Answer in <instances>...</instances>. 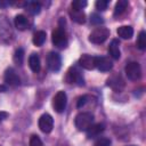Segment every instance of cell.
Listing matches in <instances>:
<instances>
[{
	"mask_svg": "<svg viewBox=\"0 0 146 146\" xmlns=\"http://www.w3.org/2000/svg\"><path fill=\"white\" fill-rule=\"evenodd\" d=\"M94 122V115L89 112H81L75 116L74 123L78 130L86 131Z\"/></svg>",
	"mask_w": 146,
	"mask_h": 146,
	"instance_id": "cell-1",
	"label": "cell"
},
{
	"mask_svg": "<svg viewBox=\"0 0 146 146\" xmlns=\"http://www.w3.org/2000/svg\"><path fill=\"white\" fill-rule=\"evenodd\" d=\"M14 35V31L9 19L5 15H0V39L9 41Z\"/></svg>",
	"mask_w": 146,
	"mask_h": 146,
	"instance_id": "cell-2",
	"label": "cell"
},
{
	"mask_svg": "<svg viewBox=\"0 0 146 146\" xmlns=\"http://www.w3.org/2000/svg\"><path fill=\"white\" fill-rule=\"evenodd\" d=\"M110 36V31L106 27H96L90 34H89V41L96 44L103 43L104 41L107 40Z\"/></svg>",
	"mask_w": 146,
	"mask_h": 146,
	"instance_id": "cell-3",
	"label": "cell"
},
{
	"mask_svg": "<svg viewBox=\"0 0 146 146\" xmlns=\"http://www.w3.org/2000/svg\"><path fill=\"white\" fill-rule=\"evenodd\" d=\"M51 41H52L54 46H56L57 48H60V49L66 48L67 47V36H66L65 31L62 27L55 30L51 35Z\"/></svg>",
	"mask_w": 146,
	"mask_h": 146,
	"instance_id": "cell-4",
	"label": "cell"
},
{
	"mask_svg": "<svg viewBox=\"0 0 146 146\" xmlns=\"http://www.w3.org/2000/svg\"><path fill=\"white\" fill-rule=\"evenodd\" d=\"M66 80L68 83H72V84H76V86H83L84 84L83 75H82L81 71L79 70V67H76V66H72L68 70Z\"/></svg>",
	"mask_w": 146,
	"mask_h": 146,
	"instance_id": "cell-5",
	"label": "cell"
},
{
	"mask_svg": "<svg viewBox=\"0 0 146 146\" xmlns=\"http://www.w3.org/2000/svg\"><path fill=\"white\" fill-rule=\"evenodd\" d=\"M125 74L128 76V79H130L131 81H137L140 79L141 76V68L140 65L137 62H130L125 65Z\"/></svg>",
	"mask_w": 146,
	"mask_h": 146,
	"instance_id": "cell-6",
	"label": "cell"
},
{
	"mask_svg": "<svg viewBox=\"0 0 146 146\" xmlns=\"http://www.w3.org/2000/svg\"><path fill=\"white\" fill-rule=\"evenodd\" d=\"M66 103H67V97H66V94L64 91H58L54 99H52V106H54V110L57 112V113H63L65 111V107H66Z\"/></svg>",
	"mask_w": 146,
	"mask_h": 146,
	"instance_id": "cell-7",
	"label": "cell"
},
{
	"mask_svg": "<svg viewBox=\"0 0 146 146\" xmlns=\"http://www.w3.org/2000/svg\"><path fill=\"white\" fill-rule=\"evenodd\" d=\"M47 66L52 72L59 71V68L62 66V58H60L58 52L51 51V52L48 54V56H47Z\"/></svg>",
	"mask_w": 146,
	"mask_h": 146,
	"instance_id": "cell-8",
	"label": "cell"
},
{
	"mask_svg": "<svg viewBox=\"0 0 146 146\" xmlns=\"http://www.w3.org/2000/svg\"><path fill=\"white\" fill-rule=\"evenodd\" d=\"M39 128L42 132L44 133H49L51 132L52 128H54V120L51 117V115L49 114H42L39 119Z\"/></svg>",
	"mask_w": 146,
	"mask_h": 146,
	"instance_id": "cell-9",
	"label": "cell"
},
{
	"mask_svg": "<svg viewBox=\"0 0 146 146\" xmlns=\"http://www.w3.org/2000/svg\"><path fill=\"white\" fill-rule=\"evenodd\" d=\"M5 82L8 84V86H11V87H16V86H19L21 83V79L19 76L17 75L16 71L13 68V67H8L5 72Z\"/></svg>",
	"mask_w": 146,
	"mask_h": 146,
	"instance_id": "cell-10",
	"label": "cell"
},
{
	"mask_svg": "<svg viewBox=\"0 0 146 146\" xmlns=\"http://www.w3.org/2000/svg\"><path fill=\"white\" fill-rule=\"evenodd\" d=\"M79 65L86 70H94L96 67V57L91 55H82L79 59Z\"/></svg>",
	"mask_w": 146,
	"mask_h": 146,
	"instance_id": "cell-11",
	"label": "cell"
},
{
	"mask_svg": "<svg viewBox=\"0 0 146 146\" xmlns=\"http://www.w3.org/2000/svg\"><path fill=\"white\" fill-rule=\"evenodd\" d=\"M113 63L107 57H96V67L102 72H107L112 68Z\"/></svg>",
	"mask_w": 146,
	"mask_h": 146,
	"instance_id": "cell-12",
	"label": "cell"
},
{
	"mask_svg": "<svg viewBox=\"0 0 146 146\" xmlns=\"http://www.w3.org/2000/svg\"><path fill=\"white\" fill-rule=\"evenodd\" d=\"M107 86L111 87L112 89L114 90H121L123 87H124V81L123 79L121 78V75H112L111 78L107 79Z\"/></svg>",
	"mask_w": 146,
	"mask_h": 146,
	"instance_id": "cell-13",
	"label": "cell"
},
{
	"mask_svg": "<svg viewBox=\"0 0 146 146\" xmlns=\"http://www.w3.org/2000/svg\"><path fill=\"white\" fill-rule=\"evenodd\" d=\"M105 127L103 123H97V124H91L87 130V137L88 138H95V137H98L103 131H104Z\"/></svg>",
	"mask_w": 146,
	"mask_h": 146,
	"instance_id": "cell-14",
	"label": "cell"
},
{
	"mask_svg": "<svg viewBox=\"0 0 146 146\" xmlns=\"http://www.w3.org/2000/svg\"><path fill=\"white\" fill-rule=\"evenodd\" d=\"M108 52L111 55L112 58L114 59H119L120 56H121V52H120V42L117 39H113L108 46Z\"/></svg>",
	"mask_w": 146,
	"mask_h": 146,
	"instance_id": "cell-15",
	"label": "cell"
},
{
	"mask_svg": "<svg viewBox=\"0 0 146 146\" xmlns=\"http://www.w3.org/2000/svg\"><path fill=\"white\" fill-rule=\"evenodd\" d=\"M29 66L32 70V72H34V73H38L40 71L41 64H40V57L38 54H32L29 57Z\"/></svg>",
	"mask_w": 146,
	"mask_h": 146,
	"instance_id": "cell-16",
	"label": "cell"
},
{
	"mask_svg": "<svg viewBox=\"0 0 146 146\" xmlns=\"http://www.w3.org/2000/svg\"><path fill=\"white\" fill-rule=\"evenodd\" d=\"M70 16L72 21H74L78 24H83L86 22V14L83 10H76V9H71L70 10Z\"/></svg>",
	"mask_w": 146,
	"mask_h": 146,
	"instance_id": "cell-17",
	"label": "cell"
},
{
	"mask_svg": "<svg viewBox=\"0 0 146 146\" xmlns=\"http://www.w3.org/2000/svg\"><path fill=\"white\" fill-rule=\"evenodd\" d=\"M25 9L29 14L31 15H36L41 11V5L39 2H35V1H27L25 2Z\"/></svg>",
	"mask_w": 146,
	"mask_h": 146,
	"instance_id": "cell-18",
	"label": "cell"
},
{
	"mask_svg": "<svg viewBox=\"0 0 146 146\" xmlns=\"http://www.w3.org/2000/svg\"><path fill=\"white\" fill-rule=\"evenodd\" d=\"M15 26L19 31H24L29 29V21L24 15H17L15 17Z\"/></svg>",
	"mask_w": 146,
	"mask_h": 146,
	"instance_id": "cell-19",
	"label": "cell"
},
{
	"mask_svg": "<svg viewBox=\"0 0 146 146\" xmlns=\"http://www.w3.org/2000/svg\"><path fill=\"white\" fill-rule=\"evenodd\" d=\"M117 34L122 39H130L133 35V29L129 25H123L117 29Z\"/></svg>",
	"mask_w": 146,
	"mask_h": 146,
	"instance_id": "cell-20",
	"label": "cell"
},
{
	"mask_svg": "<svg viewBox=\"0 0 146 146\" xmlns=\"http://www.w3.org/2000/svg\"><path fill=\"white\" fill-rule=\"evenodd\" d=\"M127 7H128V1L127 0H119L115 5V8H114V16L117 17V16L122 15L125 11Z\"/></svg>",
	"mask_w": 146,
	"mask_h": 146,
	"instance_id": "cell-21",
	"label": "cell"
},
{
	"mask_svg": "<svg viewBox=\"0 0 146 146\" xmlns=\"http://www.w3.org/2000/svg\"><path fill=\"white\" fill-rule=\"evenodd\" d=\"M46 32L44 31H36L35 33H34V35H33V43L35 44V46H38V47H40V46H42L43 43H44V41H46Z\"/></svg>",
	"mask_w": 146,
	"mask_h": 146,
	"instance_id": "cell-22",
	"label": "cell"
},
{
	"mask_svg": "<svg viewBox=\"0 0 146 146\" xmlns=\"http://www.w3.org/2000/svg\"><path fill=\"white\" fill-rule=\"evenodd\" d=\"M137 47L140 50H145L146 49V33H145V31H141L139 33L138 39H137Z\"/></svg>",
	"mask_w": 146,
	"mask_h": 146,
	"instance_id": "cell-23",
	"label": "cell"
},
{
	"mask_svg": "<svg viewBox=\"0 0 146 146\" xmlns=\"http://www.w3.org/2000/svg\"><path fill=\"white\" fill-rule=\"evenodd\" d=\"M14 60L17 65H22L23 64V60H24V50L22 48H18L16 51H15V55H14Z\"/></svg>",
	"mask_w": 146,
	"mask_h": 146,
	"instance_id": "cell-24",
	"label": "cell"
},
{
	"mask_svg": "<svg viewBox=\"0 0 146 146\" xmlns=\"http://www.w3.org/2000/svg\"><path fill=\"white\" fill-rule=\"evenodd\" d=\"M86 6H87V1L86 0H74L71 3L72 9H76V10H82Z\"/></svg>",
	"mask_w": 146,
	"mask_h": 146,
	"instance_id": "cell-25",
	"label": "cell"
},
{
	"mask_svg": "<svg viewBox=\"0 0 146 146\" xmlns=\"http://www.w3.org/2000/svg\"><path fill=\"white\" fill-rule=\"evenodd\" d=\"M90 22H91V24H94V25H99V24H103L104 19H103V17H102L100 15H98V14H91V16H90Z\"/></svg>",
	"mask_w": 146,
	"mask_h": 146,
	"instance_id": "cell-26",
	"label": "cell"
},
{
	"mask_svg": "<svg viewBox=\"0 0 146 146\" xmlns=\"http://www.w3.org/2000/svg\"><path fill=\"white\" fill-rule=\"evenodd\" d=\"M95 6H96V9H97V10L103 11V10H105V9L107 8L108 1H107V0H97L96 3H95Z\"/></svg>",
	"mask_w": 146,
	"mask_h": 146,
	"instance_id": "cell-27",
	"label": "cell"
},
{
	"mask_svg": "<svg viewBox=\"0 0 146 146\" xmlns=\"http://www.w3.org/2000/svg\"><path fill=\"white\" fill-rule=\"evenodd\" d=\"M95 146H111V140L108 138H105V137L98 138L95 143Z\"/></svg>",
	"mask_w": 146,
	"mask_h": 146,
	"instance_id": "cell-28",
	"label": "cell"
},
{
	"mask_svg": "<svg viewBox=\"0 0 146 146\" xmlns=\"http://www.w3.org/2000/svg\"><path fill=\"white\" fill-rule=\"evenodd\" d=\"M30 146H43V145H42L41 139H40L38 136L33 135V136L30 138Z\"/></svg>",
	"mask_w": 146,
	"mask_h": 146,
	"instance_id": "cell-29",
	"label": "cell"
},
{
	"mask_svg": "<svg viewBox=\"0 0 146 146\" xmlns=\"http://www.w3.org/2000/svg\"><path fill=\"white\" fill-rule=\"evenodd\" d=\"M87 99H88V96H81V97H79L76 106H78L79 108H81L82 106H84V105H86V103H87Z\"/></svg>",
	"mask_w": 146,
	"mask_h": 146,
	"instance_id": "cell-30",
	"label": "cell"
},
{
	"mask_svg": "<svg viewBox=\"0 0 146 146\" xmlns=\"http://www.w3.org/2000/svg\"><path fill=\"white\" fill-rule=\"evenodd\" d=\"M8 115H9V114H8L7 112L0 111V123H1V122H2L5 119H7V117H8Z\"/></svg>",
	"mask_w": 146,
	"mask_h": 146,
	"instance_id": "cell-31",
	"label": "cell"
},
{
	"mask_svg": "<svg viewBox=\"0 0 146 146\" xmlns=\"http://www.w3.org/2000/svg\"><path fill=\"white\" fill-rule=\"evenodd\" d=\"M8 5H9V2H8V1H0V8L6 7V6H8Z\"/></svg>",
	"mask_w": 146,
	"mask_h": 146,
	"instance_id": "cell-32",
	"label": "cell"
},
{
	"mask_svg": "<svg viewBox=\"0 0 146 146\" xmlns=\"http://www.w3.org/2000/svg\"><path fill=\"white\" fill-rule=\"evenodd\" d=\"M6 90H7V87L3 86V84H0V92H3V91H6Z\"/></svg>",
	"mask_w": 146,
	"mask_h": 146,
	"instance_id": "cell-33",
	"label": "cell"
},
{
	"mask_svg": "<svg viewBox=\"0 0 146 146\" xmlns=\"http://www.w3.org/2000/svg\"><path fill=\"white\" fill-rule=\"evenodd\" d=\"M131 146H133V145H131Z\"/></svg>",
	"mask_w": 146,
	"mask_h": 146,
	"instance_id": "cell-34",
	"label": "cell"
}]
</instances>
